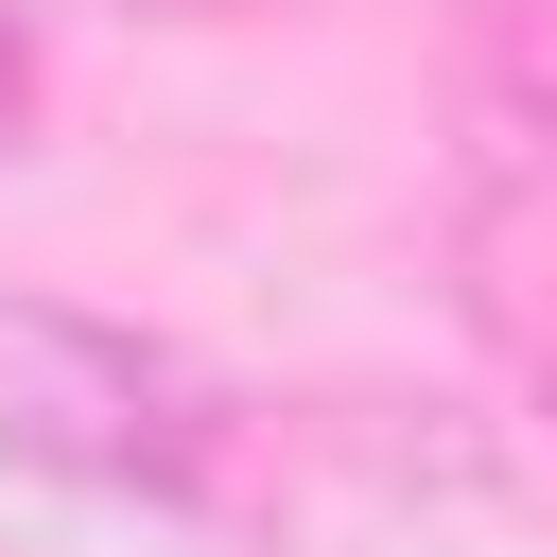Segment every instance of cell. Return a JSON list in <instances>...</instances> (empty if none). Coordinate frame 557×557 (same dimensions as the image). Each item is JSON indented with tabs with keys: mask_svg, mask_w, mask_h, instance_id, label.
<instances>
[{
	"mask_svg": "<svg viewBox=\"0 0 557 557\" xmlns=\"http://www.w3.org/2000/svg\"><path fill=\"white\" fill-rule=\"evenodd\" d=\"M209 400L139 348V331H104V313H0V453H35V470H70V487H139V505H191L209 487Z\"/></svg>",
	"mask_w": 557,
	"mask_h": 557,
	"instance_id": "cell-1",
	"label": "cell"
},
{
	"mask_svg": "<svg viewBox=\"0 0 557 557\" xmlns=\"http://www.w3.org/2000/svg\"><path fill=\"white\" fill-rule=\"evenodd\" d=\"M0 104H17V35H0Z\"/></svg>",
	"mask_w": 557,
	"mask_h": 557,
	"instance_id": "cell-2",
	"label": "cell"
}]
</instances>
